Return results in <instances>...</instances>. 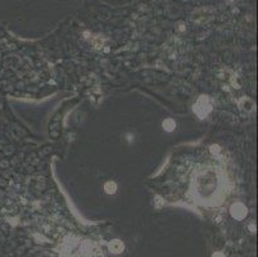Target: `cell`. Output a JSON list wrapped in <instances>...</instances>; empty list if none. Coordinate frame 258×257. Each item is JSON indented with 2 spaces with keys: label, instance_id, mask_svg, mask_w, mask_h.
Listing matches in <instances>:
<instances>
[{
  "label": "cell",
  "instance_id": "cell-1",
  "mask_svg": "<svg viewBox=\"0 0 258 257\" xmlns=\"http://www.w3.org/2000/svg\"><path fill=\"white\" fill-rule=\"evenodd\" d=\"M104 190L109 194H113L114 192L117 190V185H116V183H113V181H108V183L104 185Z\"/></svg>",
  "mask_w": 258,
  "mask_h": 257
},
{
  "label": "cell",
  "instance_id": "cell-2",
  "mask_svg": "<svg viewBox=\"0 0 258 257\" xmlns=\"http://www.w3.org/2000/svg\"><path fill=\"white\" fill-rule=\"evenodd\" d=\"M163 127L167 130V131H172L173 127H175V121L171 118H167L166 121L163 122Z\"/></svg>",
  "mask_w": 258,
  "mask_h": 257
}]
</instances>
